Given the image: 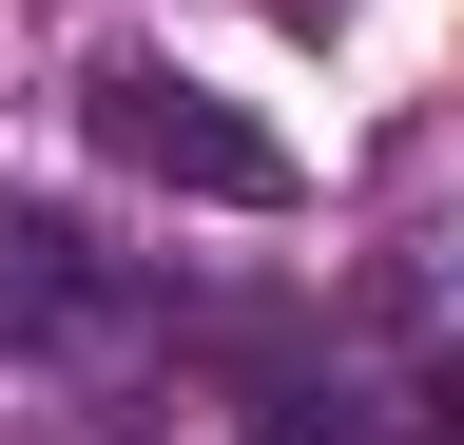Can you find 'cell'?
I'll list each match as a JSON object with an SVG mask.
<instances>
[{
	"instance_id": "cell-1",
	"label": "cell",
	"mask_w": 464,
	"mask_h": 445,
	"mask_svg": "<svg viewBox=\"0 0 464 445\" xmlns=\"http://www.w3.org/2000/svg\"><path fill=\"white\" fill-rule=\"evenodd\" d=\"M78 117L116 175H155V194H194V213H290V136L271 117H232L213 78H174V59H97L78 78Z\"/></svg>"
},
{
	"instance_id": "cell-2",
	"label": "cell",
	"mask_w": 464,
	"mask_h": 445,
	"mask_svg": "<svg viewBox=\"0 0 464 445\" xmlns=\"http://www.w3.org/2000/svg\"><path fill=\"white\" fill-rule=\"evenodd\" d=\"M97 291H116V271L58 233V213H20V194H0V368H20V349H58V329H97Z\"/></svg>"
},
{
	"instance_id": "cell-3",
	"label": "cell",
	"mask_w": 464,
	"mask_h": 445,
	"mask_svg": "<svg viewBox=\"0 0 464 445\" xmlns=\"http://www.w3.org/2000/svg\"><path fill=\"white\" fill-rule=\"evenodd\" d=\"M426 445H464V349H445V368H426Z\"/></svg>"
}]
</instances>
